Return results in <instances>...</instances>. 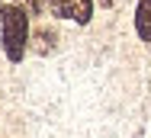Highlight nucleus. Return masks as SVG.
Listing matches in <instances>:
<instances>
[{"instance_id": "7ed1b4c3", "label": "nucleus", "mask_w": 151, "mask_h": 138, "mask_svg": "<svg viewBox=\"0 0 151 138\" xmlns=\"http://www.w3.org/2000/svg\"><path fill=\"white\" fill-rule=\"evenodd\" d=\"M135 32L142 42H151V0H138L135 6Z\"/></svg>"}, {"instance_id": "39448f33", "label": "nucleus", "mask_w": 151, "mask_h": 138, "mask_svg": "<svg viewBox=\"0 0 151 138\" xmlns=\"http://www.w3.org/2000/svg\"><path fill=\"white\" fill-rule=\"evenodd\" d=\"M10 3H19V6H26L29 13H39V10H42V0H10Z\"/></svg>"}, {"instance_id": "423d86ee", "label": "nucleus", "mask_w": 151, "mask_h": 138, "mask_svg": "<svg viewBox=\"0 0 151 138\" xmlns=\"http://www.w3.org/2000/svg\"><path fill=\"white\" fill-rule=\"evenodd\" d=\"M100 6H116V0H96Z\"/></svg>"}, {"instance_id": "0eeeda50", "label": "nucleus", "mask_w": 151, "mask_h": 138, "mask_svg": "<svg viewBox=\"0 0 151 138\" xmlns=\"http://www.w3.org/2000/svg\"><path fill=\"white\" fill-rule=\"evenodd\" d=\"M0 10H3V3H0Z\"/></svg>"}, {"instance_id": "20e7f679", "label": "nucleus", "mask_w": 151, "mask_h": 138, "mask_svg": "<svg viewBox=\"0 0 151 138\" xmlns=\"http://www.w3.org/2000/svg\"><path fill=\"white\" fill-rule=\"evenodd\" d=\"M35 42H39V45H35V52H42V55H45V52H52L55 32H48V29H39V32H35Z\"/></svg>"}, {"instance_id": "f257e3e1", "label": "nucleus", "mask_w": 151, "mask_h": 138, "mask_svg": "<svg viewBox=\"0 0 151 138\" xmlns=\"http://www.w3.org/2000/svg\"><path fill=\"white\" fill-rule=\"evenodd\" d=\"M0 45L6 61H23L29 48V10L19 3H3L0 10Z\"/></svg>"}, {"instance_id": "f03ea898", "label": "nucleus", "mask_w": 151, "mask_h": 138, "mask_svg": "<svg viewBox=\"0 0 151 138\" xmlns=\"http://www.w3.org/2000/svg\"><path fill=\"white\" fill-rule=\"evenodd\" d=\"M52 13L61 19H74L77 26H87L93 16V0H48Z\"/></svg>"}]
</instances>
